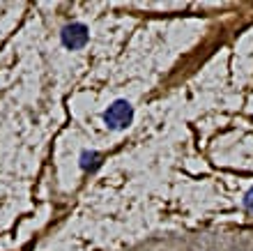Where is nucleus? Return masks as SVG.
Returning <instances> with one entry per match:
<instances>
[{
  "label": "nucleus",
  "instance_id": "nucleus-1",
  "mask_svg": "<svg viewBox=\"0 0 253 251\" xmlns=\"http://www.w3.org/2000/svg\"><path fill=\"white\" fill-rule=\"evenodd\" d=\"M131 120H133V108H131V104L125 100L113 101V104L104 111V122H106L111 129H126V127L131 125Z\"/></svg>",
  "mask_w": 253,
  "mask_h": 251
},
{
  "label": "nucleus",
  "instance_id": "nucleus-2",
  "mask_svg": "<svg viewBox=\"0 0 253 251\" xmlns=\"http://www.w3.org/2000/svg\"><path fill=\"white\" fill-rule=\"evenodd\" d=\"M62 42L67 49H83L87 44V28L83 23H69L62 28Z\"/></svg>",
  "mask_w": 253,
  "mask_h": 251
},
{
  "label": "nucleus",
  "instance_id": "nucleus-4",
  "mask_svg": "<svg viewBox=\"0 0 253 251\" xmlns=\"http://www.w3.org/2000/svg\"><path fill=\"white\" fill-rule=\"evenodd\" d=\"M244 207H247V210L253 214V187L247 192V196H244Z\"/></svg>",
  "mask_w": 253,
  "mask_h": 251
},
{
  "label": "nucleus",
  "instance_id": "nucleus-3",
  "mask_svg": "<svg viewBox=\"0 0 253 251\" xmlns=\"http://www.w3.org/2000/svg\"><path fill=\"white\" fill-rule=\"evenodd\" d=\"M83 161H81V166H83V168H90V166H94L97 164V161H94V159H99V154H97V152H83Z\"/></svg>",
  "mask_w": 253,
  "mask_h": 251
}]
</instances>
